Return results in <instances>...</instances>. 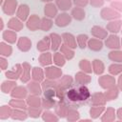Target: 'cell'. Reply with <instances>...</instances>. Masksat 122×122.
<instances>
[{
    "label": "cell",
    "instance_id": "6da1fadb",
    "mask_svg": "<svg viewBox=\"0 0 122 122\" xmlns=\"http://www.w3.org/2000/svg\"><path fill=\"white\" fill-rule=\"evenodd\" d=\"M21 74H22V65L20 64H16L10 71H8L5 72L6 77L11 80H16L17 78H20Z\"/></svg>",
    "mask_w": 122,
    "mask_h": 122
},
{
    "label": "cell",
    "instance_id": "7a4b0ae2",
    "mask_svg": "<svg viewBox=\"0 0 122 122\" xmlns=\"http://www.w3.org/2000/svg\"><path fill=\"white\" fill-rule=\"evenodd\" d=\"M16 6H17L16 0H6L2 5V9L6 14L12 15L16 10Z\"/></svg>",
    "mask_w": 122,
    "mask_h": 122
},
{
    "label": "cell",
    "instance_id": "3957f363",
    "mask_svg": "<svg viewBox=\"0 0 122 122\" xmlns=\"http://www.w3.org/2000/svg\"><path fill=\"white\" fill-rule=\"evenodd\" d=\"M99 84L101 85V87H103L104 89H110L112 88L115 84V80L112 76L111 75H102L99 79H98Z\"/></svg>",
    "mask_w": 122,
    "mask_h": 122
},
{
    "label": "cell",
    "instance_id": "277c9868",
    "mask_svg": "<svg viewBox=\"0 0 122 122\" xmlns=\"http://www.w3.org/2000/svg\"><path fill=\"white\" fill-rule=\"evenodd\" d=\"M45 74L50 79H56L62 75V71L57 67H48L45 70Z\"/></svg>",
    "mask_w": 122,
    "mask_h": 122
},
{
    "label": "cell",
    "instance_id": "5b68a950",
    "mask_svg": "<svg viewBox=\"0 0 122 122\" xmlns=\"http://www.w3.org/2000/svg\"><path fill=\"white\" fill-rule=\"evenodd\" d=\"M71 21V17L68 13H60L55 19V24L58 27H65L68 26Z\"/></svg>",
    "mask_w": 122,
    "mask_h": 122
},
{
    "label": "cell",
    "instance_id": "8992f818",
    "mask_svg": "<svg viewBox=\"0 0 122 122\" xmlns=\"http://www.w3.org/2000/svg\"><path fill=\"white\" fill-rule=\"evenodd\" d=\"M91 32L97 39H105L107 38V35H108V30H106L105 29L99 26H93L91 30Z\"/></svg>",
    "mask_w": 122,
    "mask_h": 122
},
{
    "label": "cell",
    "instance_id": "52a82bcc",
    "mask_svg": "<svg viewBox=\"0 0 122 122\" xmlns=\"http://www.w3.org/2000/svg\"><path fill=\"white\" fill-rule=\"evenodd\" d=\"M8 28L11 30H14V31H19L20 30L23 29V23L22 21L19 19V18H16V17H12L9 20L8 22Z\"/></svg>",
    "mask_w": 122,
    "mask_h": 122
},
{
    "label": "cell",
    "instance_id": "ba28073f",
    "mask_svg": "<svg viewBox=\"0 0 122 122\" xmlns=\"http://www.w3.org/2000/svg\"><path fill=\"white\" fill-rule=\"evenodd\" d=\"M106 46L110 49H119L120 48V40L117 35L112 34L106 39Z\"/></svg>",
    "mask_w": 122,
    "mask_h": 122
},
{
    "label": "cell",
    "instance_id": "9c48e42d",
    "mask_svg": "<svg viewBox=\"0 0 122 122\" xmlns=\"http://www.w3.org/2000/svg\"><path fill=\"white\" fill-rule=\"evenodd\" d=\"M2 37L4 39V41H6L7 43L10 44H13L16 42L17 40V36H16V31L11 30H6L3 31Z\"/></svg>",
    "mask_w": 122,
    "mask_h": 122
},
{
    "label": "cell",
    "instance_id": "30bf717a",
    "mask_svg": "<svg viewBox=\"0 0 122 122\" xmlns=\"http://www.w3.org/2000/svg\"><path fill=\"white\" fill-rule=\"evenodd\" d=\"M101 17L103 19H114V18H119L120 14L118 12H116L115 10H112L110 8H105L101 10Z\"/></svg>",
    "mask_w": 122,
    "mask_h": 122
},
{
    "label": "cell",
    "instance_id": "8fae6325",
    "mask_svg": "<svg viewBox=\"0 0 122 122\" xmlns=\"http://www.w3.org/2000/svg\"><path fill=\"white\" fill-rule=\"evenodd\" d=\"M17 47L20 51H27L31 48V42L28 37H20L19 40L17 41Z\"/></svg>",
    "mask_w": 122,
    "mask_h": 122
},
{
    "label": "cell",
    "instance_id": "7c38bea8",
    "mask_svg": "<svg viewBox=\"0 0 122 122\" xmlns=\"http://www.w3.org/2000/svg\"><path fill=\"white\" fill-rule=\"evenodd\" d=\"M20 79L24 83L28 82L30 79V66L27 62H24L22 64V74H21Z\"/></svg>",
    "mask_w": 122,
    "mask_h": 122
},
{
    "label": "cell",
    "instance_id": "4fadbf2b",
    "mask_svg": "<svg viewBox=\"0 0 122 122\" xmlns=\"http://www.w3.org/2000/svg\"><path fill=\"white\" fill-rule=\"evenodd\" d=\"M17 18H19L21 21H25L28 19L29 16V7L27 5H20L16 10Z\"/></svg>",
    "mask_w": 122,
    "mask_h": 122
},
{
    "label": "cell",
    "instance_id": "5bb4252c",
    "mask_svg": "<svg viewBox=\"0 0 122 122\" xmlns=\"http://www.w3.org/2000/svg\"><path fill=\"white\" fill-rule=\"evenodd\" d=\"M27 26L30 30H35L36 29L40 28V19L35 14L30 15V17L27 21Z\"/></svg>",
    "mask_w": 122,
    "mask_h": 122
},
{
    "label": "cell",
    "instance_id": "9a60e30c",
    "mask_svg": "<svg viewBox=\"0 0 122 122\" xmlns=\"http://www.w3.org/2000/svg\"><path fill=\"white\" fill-rule=\"evenodd\" d=\"M62 38L65 41V45L69 46L71 49H74L77 47V42L76 39L74 38V36L71 33H63L62 34Z\"/></svg>",
    "mask_w": 122,
    "mask_h": 122
},
{
    "label": "cell",
    "instance_id": "2e32d148",
    "mask_svg": "<svg viewBox=\"0 0 122 122\" xmlns=\"http://www.w3.org/2000/svg\"><path fill=\"white\" fill-rule=\"evenodd\" d=\"M16 87V82L13 81V80H6L2 83L1 85V91L4 92V93H9V92H11V91Z\"/></svg>",
    "mask_w": 122,
    "mask_h": 122
},
{
    "label": "cell",
    "instance_id": "e0dca14e",
    "mask_svg": "<svg viewBox=\"0 0 122 122\" xmlns=\"http://www.w3.org/2000/svg\"><path fill=\"white\" fill-rule=\"evenodd\" d=\"M10 95L13 98H18V99H22L27 95V90L24 87H15L11 92Z\"/></svg>",
    "mask_w": 122,
    "mask_h": 122
},
{
    "label": "cell",
    "instance_id": "ac0fdd59",
    "mask_svg": "<svg viewBox=\"0 0 122 122\" xmlns=\"http://www.w3.org/2000/svg\"><path fill=\"white\" fill-rule=\"evenodd\" d=\"M12 110L10 109V105H3L0 108V119L4 120L11 116Z\"/></svg>",
    "mask_w": 122,
    "mask_h": 122
},
{
    "label": "cell",
    "instance_id": "d6986e66",
    "mask_svg": "<svg viewBox=\"0 0 122 122\" xmlns=\"http://www.w3.org/2000/svg\"><path fill=\"white\" fill-rule=\"evenodd\" d=\"M44 11H45L46 16L52 18V17H54V16L56 15V13H57V9H56V6H55V5H53V4H51V3H49V4H47V5L45 6Z\"/></svg>",
    "mask_w": 122,
    "mask_h": 122
},
{
    "label": "cell",
    "instance_id": "ffe728a7",
    "mask_svg": "<svg viewBox=\"0 0 122 122\" xmlns=\"http://www.w3.org/2000/svg\"><path fill=\"white\" fill-rule=\"evenodd\" d=\"M12 52V48L11 46H10L8 43H5V42H1L0 43V53H1V56H4V57H7V56H10Z\"/></svg>",
    "mask_w": 122,
    "mask_h": 122
},
{
    "label": "cell",
    "instance_id": "44dd1931",
    "mask_svg": "<svg viewBox=\"0 0 122 122\" xmlns=\"http://www.w3.org/2000/svg\"><path fill=\"white\" fill-rule=\"evenodd\" d=\"M10 107L14 108V109H21V110H26L27 109V103L25 101H23V99H11L10 101Z\"/></svg>",
    "mask_w": 122,
    "mask_h": 122
},
{
    "label": "cell",
    "instance_id": "7402d4cb",
    "mask_svg": "<svg viewBox=\"0 0 122 122\" xmlns=\"http://www.w3.org/2000/svg\"><path fill=\"white\" fill-rule=\"evenodd\" d=\"M27 113L21 110V109H15L12 111V113H11V118L13 120H26L27 119Z\"/></svg>",
    "mask_w": 122,
    "mask_h": 122
},
{
    "label": "cell",
    "instance_id": "603a6c76",
    "mask_svg": "<svg viewBox=\"0 0 122 122\" xmlns=\"http://www.w3.org/2000/svg\"><path fill=\"white\" fill-rule=\"evenodd\" d=\"M121 26H122V22L120 20L112 21L107 25V30L112 32H118L121 29Z\"/></svg>",
    "mask_w": 122,
    "mask_h": 122
},
{
    "label": "cell",
    "instance_id": "cb8c5ba5",
    "mask_svg": "<svg viewBox=\"0 0 122 122\" xmlns=\"http://www.w3.org/2000/svg\"><path fill=\"white\" fill-rule=\"evenodd\" d=\"M78 93H79L80 101H85V100L89 99L90 96H91V92H90L89 89H88L86 86H84V85H82V86L79 87V89H78Z\"/></svg>",
    "mask_w": 122,
    "mask_h": 122
},
{
    "label": "cell",
    "instance_id": "d4e9b609",
    "mask_svg": "<svg viewBox=\"0 0 122 122\" xmlns=\"http://www.w3.org/2000/svg\"><path fill=\"white\" fill-rule=\"evenodd\" d=\"M88 46L92 51H100L102 49V47H103V43L99 39L92 38V39L88 41Z\"/></svg>",
    "mask_w": 122,
    "mask_h": 122
},
{
    "label": "cell",
    "instance_id": "484cf974",
    "mask_svg": "<svg viewBox=\"0 0 122 122\" xmlns=\"http://www.w3.org/2000/svg\"><path fill=\"white\" fill-rule=\"evenodd\" d=\"M67 97L70 101L71 102H77L80 101V97H79V93H78V90L76 89H71L67 92Z\"/></svg>",
    "mask_w": 122,
    "mask_h": 122
},
{
    "label": "cell",
    "instance_id": "4316f807",
    "mask_svg": "<svg viewBox=\"0 0 122 122\" xmlns=\"http://www.w3.org/2000/svg\"><path fill=\"white\" fill-rule=\"evenodd\" d=\"M71 15L76 20H82L83 18H85V11L82 10V8L75 7L71 10Z\"/></svg>",
    "mask_w": 122,
    "mask_h": 122
},
{
    "label": "cell",
    "instance_id": "83f0119b",
    "mask_svg": "<svg viewBox=\"0 0 122 122\" xmlns=\"http://www.w3.org/2000/svg\"><path fill=\"white\" fill-rule=\"evenodd\" d=\"M51 49L53 51H56L60 45H61V36L58 35L57 33H51Z\"/></svg>",
    "mask_w": 122,
    "mask_h": 122
},
{
    "label": "cell",
    "instance_id": "f1b7e54d",
    "mask_svg": "<svg viewBox=\"0 0 122 122\" xmlns=\"http://www.w3.org/2000/svg\"><path fill=\"white\" fill-rule=\"evenodd\" d=\"M92 68H93V71L96 74H101L104 71V70H105L104 64L101 62V60H98V59H94L93 60V62H92Z\"/></svg>",
    "mask_w": 122,
    "mask_h": 122
},
{
    "label": "cell",
    "instance_id": "f546056e",
    "mask_svg": "<svg viewBox=\"0 0 122 122\" xmlns=\"http://www.w3.org/2000/svg\"><path fill=\"white\" fill-rule=\"evenodd\" d=\"M32 79L37 81V82L44 79V73H43V71L41 70V68H39V67L33 68V70H32Z\"/></svg>",
    "mask_w": 122,
    "mask_h": 122
},
{
    "label": "cell",
    "instance_id": "4dcf8cb0",
    "mask_svg": "<svg viewBox=\"0 0 122 122\" xmlns=\"http://www.w3.org/2000/svg\"><path fill=\"white\" fill-rule=\"evenodd\" d=\"M115 119V112L114 110L112 108L107 109V111L105 112L103 117L101 118V121H112Z\"/></svg>",
    "mask_w": 122,
    "mask_h": 122
},
{
    "label": "cell",
    "instance_id": "1f68e13d",
    "mask_svg": "<svg viewBox=\"0 0 122 122\" xmlns=\"http://www.w3.org/2000/svg\"><path fill=\"white\" fill-rule=\"evenodd\" d=\"M56 5L61 10H68L71 8V0H56Z\"/></svg>",
    "mask_w": 122,
    "mask_h": 122
},
{
    "label": "cell",
    "instance_id": "d6a6232c",
    "mask_svg": "<svg viewBox=\"0 0 122 122\" xmlns=\"http://www.w3.org/2000/svg\"><path fill=\"white\" fill-rule=\"evenodd\" d=\"M28 89L30 90V92L32 93V94H40L41 92V87L39 85V83H36V82H30L28 84Z\"/></svg>",
    "mask_w": 122,
    "mask_h": 122
},
{
    "label": "cell",
    "instance_id": "836d02e7",
    "mask_svg": "<svg viewBox=\"0 0 122 122\" xmlns=\"http://www.w3.org/2000/svg\"><path fill=\"white\" fill-rule=\"evenodd\" d=\"M27 104L29 105V107H39L41 104V101H40V98H38L35 94H32L28 97Z\"/></svg>",
    "mask_w": 122,
    "mask_h": 122
},
{
    "label": "cell",
    "instance_id": "e575fe53",
    "mask_svg": "<svg viewBox=\"0 0 122 122\" xmlns=\"http://www.w3.org/2000/svg\"><path fill=\"white\" fill-rule=\"evenodd\" d=\"M39 61H40V64L43 65V66H47V65H50L51 63V54L50 52H44L40 55L39 57Z\"/></svg>",
    "mask_w": 122,
    "mask_h": 122
},
{
    "label": "cell",
    "instance_id": "d590c367",
    "mask_svg": "<svg viewBox=\"0 0 122 122\" xmlns=\"http://www.w3.org/2000/svg\"><path fill=\"white\" fill-rule=\"evenodd\" d=\"M75 76H76V77H75V80H76L79 84H81V85L88 84V83L90 82V80H91L90 76L87 75V74H85V73H83V72H78V73H76Z\"/></svg>",
    "mask_w": 122,
    "mask_h": 122
},
{
    "label": "cell",
    "instance_id": "8d00e7d4",
    "mask_svg": "<svg viewBox=\"0 0 122 122\" xmlns=\"http://www.w3.org/2000/svg\"><path fill=\"white\" fill-rule=\"evenodd\" d=\"M50 49V39L49 37H44L43 40H41L39 43H37V50L40 51H45L46 50Z\"/></svg>",
    "mask_w": 122,
    "mask_h": 122
},
{
    "label": "cell",
    "instance_id": "74e56055",
    "mask_svg": "<svg viewBox=\"0 0 122 122\" xmlns=\"http://www.w3.org/2000/svg\"><path fill=\"white\" fill-rule=\"evenodd\" d=\"M109 58L114 62L120 63L122 62V51H112L109 53Z\"/></svg>",
    "mask_w": 122,
    "mask_h": 122
},
{
    "label": "cell",
    "instance_id": "f35d334b",
    "mask_svg": "<svg viewBox=\"0 0 122 122\" xmlns=\"http://www.w3.org/2000/svg\"><path fill=\"white\" fill-rule=\"evenodd\" d=\"M88 36L86 34H79L76 38V42H77V46H79L81 49H85L86 45L88 43Z\"/></svg>",
    "mask_w": 122,
    "mask_h": 122
},
{
    "label": "cell",
    "instance_id": "ab89813d",
    "mask_svg": "<svg viewBox=\"0 0 122 122\" xmlns=\"http://www.w3.org/2000/svg\"><path fill=\"white\" fill-rule=\"evenodd\" d=\"M117 95H118V91L115 87H112L110 91L106 92V93H105L106 100H113L117 97Z\"/></svg>",
    "mask_w": 122,
    "mask_h": 122
},
{
    "label": "cell",
    "instance_id": "60d3db41",
    "mask_svg": "<svg viewBox=\"0 0 122 122\" xmlns=\"http://www.w3.org/2000/svg\"><path fill=\"white\" fill-rule=\"evenodd\" d=\"M103 111H104V107L103 106H94V107H92L91 109L90 113H91V116L92 118H97L101 114V112Z\"/></svg>",
    "mask_w": 122,
    "mask_h": 122
},
{
    "label": "cell",
    "instance_id": "b9f144b4",
    "mask_svg": "<svg viewBox=\"0 0 122 122\" xmlns=\"http://www.w3.org/2000/svg\"><path fill=\"white\" fill-rule=\"evenodd\" d=\"M61 53H63L67 59H71L73 57V51H71V49L67 46V45H62L61 46Z\"/></svg>",
    "mask_w": 122,
    "mask_h": 122
},
{
    "label": "cell",
    "instance_id": "7bdbcfd3",
    "mask_svg": "<svg viewBox=\"0 0 122 122\" xmlns=\"http://www.w3.org/2000/svg\"><path fill=\"white\" fill-rule=\"evenodd\" d=\"M109 71H110L112 74L116 75V74L122 72V65L116 64V63L112 64V65H110V67H109Z\"/></svg>",
    "mask_w": 122,
    "mask_h": 122
},
{
    "label": "cell",
    "instance_id": "ee69618b",
    "mask_svg": "<svg viewBox=\"0 0 122 122\" xmlns=\"http://www.w3.org/2000/svg\"><path fill=\"white\" fill-rule=\"evenodd\" d=\"M71 83H72V79L70 77V75H65V77H63L61 79V81L58 83V85L60 88L62 87L65 89V88H68L69 86H71Z\"/></svg>",
    "mask_w": 122,
    "mask_h": 122
},
{
    "label": "cell",
    "instance_id": "f6af8a7d",
    "mask_svg": "<svg viewBox=\"0 0 122 122\" xmlns=\"http://www.w3.org/2000/svg\"><path fill=\"white\" fill-rule=\"evenodd\" d=\"M42 117H43V120H45V121H57L58 120V117H56L54 115V113H52L50 111L44 112Z\"/></svg>",
    "mask_w": 122,
    "mask_h": 122
},
{
    "label": "cell",
    "instance_id": "bcb514c9",
    "mask_svg": "<svg viewBox=\"0 0 122 122\" xmlns=\"http://www.w3.org/2000/svg\"><path fill=\"white\" fill-rule=\"evenodd\" d=\"M53 62L57 65V66H63L65 64V59L64 56L60 53V52H55L53 55Z\"/></svg>",
    "mask_w": 122,
    "mask_h": 122
},
{
    "label": "cell",
    "instance_id": "7dc6e473",
    "mask_svg": "<svg viewBox=\"0 0 122 122\" xmlns=\"http://www.w3.org/2000/svg\"><path fill=\"white\" fill-rule=\"evenodd\" d=\"M81 70H83L84 71H87V72H92V65L90 64V62L86 59H83L81 60L80 64H79Z\"/></svg>",
    "mask_w": 122,
    "mask_h": 122
},
{
    "label": "cell",
    "instance_id": "c3c4849f",
    "mask_svg": "<svg viewBox=\"0 0 122 122\" xmlns=\"http://www.w3.org/2000/svg\"><path fill=\"white\" fill-rule=\"evenodd\" d=\"M67 119L69 121H75V120H78L79 119V112L74 111V110H71V111H68V117Z\"/></svg>",
    "mask_w": 122,
    "mask_h": 122
},
{
    "label": "cell",
    "instance_id": "681fc988",
    "mask_svg": "<svg viewBox=\"0 0 122 122\" xmlns=\"http://www.w3.org/2000/svg\"><path fill=\"white\" fill-rule=\"evenodd\" d=\"M51 27V21L48 18H43L41 20V23H40V28L43 30H48Z\"/></svg>",
    "mask_w": 122,
    "mask_h": 122
},
{
    "label": "cell",
    "instance_id": "f907efd6",
    "mask_svg": "<svg viewBox=\"0 0 122 122\" xmlns=\"http://www.w3.org/2000/svg\"><path fill=\"white\" fill-rule=\"evenodd\" d=\"M40 112H41V110L38 107H30L29 109V115L33 118L38 117L40 115Z\"/></svg>",
    "mask_w": 122,
    "mask_h": 122
},
{
    "label": "cell",
    "instance_id": "816d5d0a",
    "mask_svg": "<svg viewBox=\"0 0 122 122\" xmlns=\"http://www.w3.org/2000/svg\"><path fill=\"white\" fill-rule=\"evenodd\" d=\"M42 105L44 106V108L51 109V108H52V106L54 105V100H53L52 98L45 97V98L42 100Z\"/></svg>",
    "mask_w": 122,
    "mask_h": 122
},
{
    "label": "cell",
    "instance_id": "f5cc1de1",
    "mask_svg": "<svg viewBox=\"0 0 122 122\" xmlns=\"http://www.w3.org/2000/svg\"><path fill=\"white\" fill-rule=\"evenodd\" d=\"M56 113L60 116V117H65L68 114V111L66 109V107L64 105H59L56 109Z\"/></svg>",
    "mask_w": 122,
    "mask_h": 122
},
{
    "label": "cell",
    "instance_id": "db71d44e",
    "mask_svg": "<svg viewBox=\"0 0 122 122\" xmlns=\"http://www.w3.org/2000/svg\"><path fill=\"white\" fill-rule=\"evenodd\" d=\"M8 65H9V63H8V61L5 59V57H4V56H1V58H0V67H1V70H2V71L7 70Z\"/></svg>",
    "mask_w": 122,
    "mask_h": 122
},
{
    "label": "cell",
    "instance_id": "11a10c76",
    "mask_svg": "<svg viewBox=\"0 0 122 122\" xmlns=\"http://www.w3.org/2000/svg\"><path fill=\"white\" fill-rule=\"evenodd\" d=\"M73 3L76 6L82 8V7H85L88 4V0H73Z\"/></svg>",
    "mask_w": 122,
    "mask_h": 122
},
{
    "label": "cell",
    "instance_id": "9f6ffc18",
    "mask_svg": "<svg viewBox=\"0 0 122 122\" xmlns=\"http://www.w3.org/2000/svg\"><path fill=\"white\" fill-rule=\"evenodd\" d=\"M91 4L94 7H101L104 4V0H91Z\"/></svg>",
    "mask_w": 122,
    "mask_h": 122
},
{
    "label": "cell",
    "instance_id": "6f0895ef",
    "mask_svg": "<svg viewBox=\"0 0 122 122\" xmlns=\"http://www.w3.org/2000/svg\"><path fill=\"white\" fill-rule=\"evenodd\" d=\"M112 7H113V9H117L119 10H122V3L121 2H115L112 4Z\"/></svg>",
    "mask_w": 122,
    "mask_h": 122
},
{
    "label": "cell",
    "instance_id": "680465c9",
    "mask_svg": "<svg viewBox=\"0 0 122 122\" xmlns=\"http://www.w3.org/2000/svg\"><path fill=\"white\" fill-rule=\"evenodd\" d=\"M117 117L119 120H122V108L117 110Z\"/></svg>",
    "mask_w": 122,
    "mask_h": 122
},
{
    "label": "cell",
    "instance_id": "91938a15",
    "mask_svg": "<svg viewBox=\"0 0 122 122\" xmlns=\"http://www.w3.org/2000/svg\"><path fill=\"white\" fill-rule=\"evenodd\" d=\"M118 87L120 90H122V74H120L118 78Z\"/></svg>",
    "mask_w": 122,
    "mask_h": 122
},
{
    "label": "cell",
    "instance_id": "94428289",
    "mask_svg": "<svg viewBox=\"0 0 122 122\" xmlns=\"http://www.w3.org/2000/svg\"><path fill=\"white\" fill-rule=\"evenodd\" d=\"M0 21H1V30H3V28H4V22H3V19L1 18Z\"/></svg>",
    "mask_w": 122,
    "mask_h": 122
},
{
    "label": "cell",
    "instance_id": "6125c7cd",
    "mask_svg": "<svg viewBox=\"0 0 122 122\" xmlns=\"http://www.w3.org/2000/svg\"><path fill=\"white\" fill-rule=\"evenodd\" d=\"M41 1H44V2H51L52 0H41Z\"/></svg>",
    "mask_w": 122,
    "mask_h": 122
},
{
    "label": "cell",
    "instance_id": "be15d7a7",
    "mask_svg": "<svg viewBox=\"0 0 122 122\" xmlns=\"http://www.w3.org/2000/svg\"><path fill=\"white\" fill-rule=\"evenodd\" d=\"M121 46H122V40H121Z\"/></svg>",
    "mask_w": 122,
    "mask_h": 122
},
{
    "label": "cell",
    "instance_id": "e7e4bbea",
    "mask_svg": "<svg viewBox=\"0 0 122 122\" xmlns=\"http://www.w3.org/2000/svg\"><path fill=\"white\" fill-rule=\"evenodd\" d=\"M109 1H112V0H109Z\"/></svg>",
    "mask_w": 122,
    "mask_h": 122
}]
</instances>
